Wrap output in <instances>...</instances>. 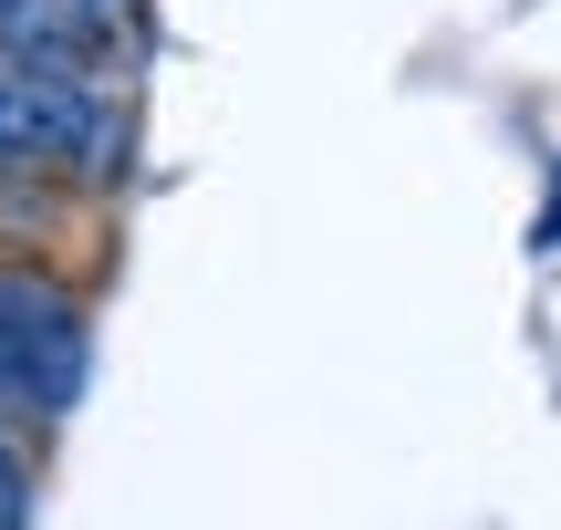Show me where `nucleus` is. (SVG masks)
<instances>
[{
	"mask_svg": "<svg viewBox=\"0 0 561 530\" xmlns=\"http://www.w3.org/2000/svg\"><path fill=\"white\" fill-rule=\"evenodd\" d=\"M0 530H32V469L11 458V437H0Z\"/></svg>",
	"mask_w": 561,
	"mask_h": 530,
	"instance_id": "4",
	"label": "nucleus"
},
{
	"mask_svg": "<svg viewBox=\"0 0 561 530\" xmlns=\"http://www.w3.org/2000/svg\"><path fill=\"white\" fill-rule=\"evenodd\" d=\"M83 385V312L32 270H0V427H53Z\"/></svg>",
	"mask_w": 561,
	"mask_h": 530,
	"instance_id": "3",
	"label": "nucleus"
},
{
	"mask_svg": "<svg viewBox=\"0 0 561 530\" xmlns=\"http://www.w3.org/2000/svg\"><path fill=\"white\" fill-rule=\"evenodd\" d=\"M125 157V104L94 83H42V73H0V177H115Z\"/></svg>",
	"mask_w": 561,
	"mask_h": 530,
	"instance_id": "1",
	"label": "nucleus"
},
{
	"mask_svg": "<svg viewBox=\"0 0 561 530\" xmlns=\"http://www.w3.org/2000/svg\"><path fill=\"white\" fill-rule=\"evenodd\" d=\"M136 42H146V0H0V73L115 94Z\"/></svg>",
	"mask_w": 561,
	"mask_h": 530,
	"instance_id": "2",
	"label": "nucleus"
}]
</instances>
